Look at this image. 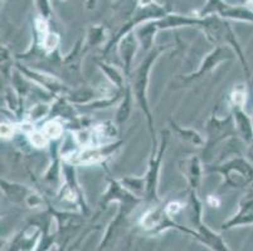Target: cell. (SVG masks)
I'll return each instance as SVG.
<instances>
[{
	"instance_id": "cell-1",
	"label": "cell",
	"mask_w": 253,
	"mask_h": 251,
	"mask_svg": "<svg viewBox=\"0 0 253 251\" xmlns=\"http://www.w3.org/2000/svg\"><path fill=\"white\" fill-rule=\"evenodd\" d=\"M206 19V23L202 28H203L204 33H206L207 38L211 41V43H215L218 45H231L234 49L236 54L238 55L239 61L243 66V71H245V74L247 77V80L250 82L251 79V72L250 67H248L247 61L245 58V54L242 52V48L239 45L238 40L236 38V34L232 31L231 25L227 22V19H223L217 14H211V15H207V17H202Z\"/></svg>"
},
{
	"instance_id": "cell-2",
	"label": "cell",
	"mask_w": 253,
	"mask_h": 251,
	"mask_svg": "<svg viewBox=\"0 0 253 251\" xmlns=\"http://www.w3.org/2000/svg\"><path fill=\"white\" fill-rule=\"evenodd\" d=\"M164 47H158L154 50H151L148 54V57L142 61V63L140 64L139 68L134 72V77H132V93L134 97L136 98L137 103L140 105L141 109L144 110L146 119H148L149 130L151 132V137H153L154 146H155V137H154V128H153V116H151V112L149 109L148 105V97H146V91H148V83H149V73H150V69L153 67L154 62L158 59V57L162 54V52H164Z\"/></svg>"
},
{
	"instance_id": "cell-3",
	"label": "cell",
	"mask_w": 253,
	"mask_h": 251,
	"mask_svg": "<svg viewBox=\"0 0 253 251\" xmlns=\"http://www.w3.org/2000/svg\"><path fill=\"white\" fill-rule=\"evenodd\" d=\"M140 226L144 230H146V231L150 232H162L168 229H176L179 231L184 232L186 235H190V236H193V238L201 241V235H199V232L175 224L171 220V216L167 213L165 207L156 206L154 209H150V210L146 211L142 215V217L140 218Z\"/></svg>"
},
{
	"instance_id": "cell-4",
	"label": "cell",
	"mask_w": 253,
	"mask_h": 251,
	"mask_svg": "<svg viewBox=\"0 0 253 251\" xmlns=\"http://www.w3.org/2000/svg\"><path fill=\"white\" fill-rule=\"evenodd\" d=\"M213 171L220 172L224 176L225 185L232 187H246L253 182V166L246 158H232L219 167H214Z\"/></svg>"
},
{
	"instance_id": "cell-5",
	"label": "cell",
	"mask_w": 253,
	"mask_h": 251,
	"mask_svg": "<svg viewBox=\"0 0 253 251\" xmlns=\"http://www.w3.org/2000/svg\"><path fill=\"white\" fill-rule=\"evenodd\" d=\"M170 13L169 6H163L158 3H151L148 4V5H139V9H137L136 13L134 14V17L131 18L123 28H121V31L117 33V36L112 39L111 41L109 43V45L106 47L105 49V54L114 47V43H117L120 39L123 38L124 36L128 33V32L134 31L135 28L139 27L140 24L142 23L148 22V20H153V19H159V18L165 17L167 14Z\"/></svg>"
},
{
	"instance_id": "cell-6",
	"label": "cell",
	"mask_w": 253,
	"mask_h": 251,
	"mask_svg": "<svg viewBox=\"0 0 253 251\" xmlns=\"http://www.w3.org/2000/svg\"><path fill=\"white\" fill-rule=\"evenodd\" d=\"M120 144H121V142H115V143L105 144V146L84 147L81 151L63 156V160L75 166L98 165V163L103 162L107 157H110L112 152L119 148Z\"/></svg>"
},
{
	"instance_id": "cell-7",
	"label": "cell",
	"mask_w": 253,
	"mask_h": 251,
	"mask_svg": "<svg viewBox=\"0 0 253 251\" xmlns=\"http://www.w3.org/2000/svg\"><path fill=\"white\" fill-rule=\"evenodd\" d=\"M168 141H169V133L165 131L163 132L162 144L158 148V151H154L151 155L150 162H149V169L145 176V182H146V191H145V199L150 202H158V179L159 171H160V163H162L163 156L167 149Z\"/></svg>"
},
{
	"instance_id": "cell-8",
	"label": "cell",
	"mask_w": 253,
	"mask_h": 251,
	"mask_svg": "<svg viewBox=\"0 0 253 251\" xmlns=\"http://www.w3.org/2000/svg\"><path fill=\"white\" fill-rule=\"evenodd\" d=\"M211 14H217L223 19L253 23V10H251L245 5H229V4L225 3L224 0H208L207 5L201 11V17H207Z\"/></svg>"
},
{
	"instance_id": "cell-9",
	"label": "cell",
	"mask_w": 253,
	"mask_h": 251,
	"mask_svg": "<svg viewBox=\"0 0 253 251\" xmlns=\"http://www.w3.org/2000/svg\"><path fill=\"white\" fill-rule=\"evenodd\" d=\"M253 224V193H248L239 204V210L232 218L222 225V230Z\"/></svg>"
},
{
	"instance_id": "cell-10",
	"label": "cell",
	"mask_w": 253,
	"mask_h": 251,
	"mask_svg": "<svg viewBox=\"0 0 253 251\" xmlns=\"http://www.w3.org/2000/svg\"><path fill=\"white\" fill-rule=\"evenodd\" d=\"M139 44L140 41L134 31L128 32L126 36H124L119 40V53L124 63V73H125V75H130L131 63H132V59L136 54L137 45Z\"/></svg>"
},
{
	"instance_id": "cell-11",
	"label": "cell",
	"mask_w": 253,
	"mask_h": 251,
	"mask_svg": "<svg viewBox=\"0 0 253 251\" xmlns=\"http://www.w3.org/2000/svg\"><path fill=\"white\" fill-rule=\"evenodd\" d=\"M234 54H236L234 49H229V48L227 47V44L217 45V48H215L213 52L209 53V54L207 55V58L204 59V62L202 63L201 68L198 69V72L193 73L190 79L202 77V75L206 74L207 72H209V71H211V69L214 68L218 63H220V62L223 61H227V59H231Z\"/></svg>"
},
{
	"instance_id": "cell-12",
	"label": "cell",
	"mask_w": 253,
	"mask_h": 251,
	"mask_svg": "<svg viewBox=\"0 0 253 251\" xmlns=\"http://www.w3.org/2000/svg\"><path fill=\"white\" fill-rule=\"evenodd\" d=\"M206 19L202 17L194 18L188 17V15H180V14H167L165 17L156 19V25L159 31L162 29H171V28H180V27H203Z\"/></svg>"
},
{
	"instance_id": "cell-13",
	"label": "cell",
	"mask_w": 253,
	"mask_h": 251,
	"mask_svg": "<svg viewBox=\"0 0 253 251\" xmlns=\"http://www.w3.org/2000/svg\"><path fill=\"white\" fill-rule=\"evenodd\" d=\"M232 117L238 135L251 146L253 143V119H251L241 107H232Z\"/></svg>"
},
{
	"instance_id": "cell-14",
	"label": "cell",
	"mask_w": 253,
	"mask_h": 251,
	"mask_svg": "<svg viewBox=\"0 0 253 251\" xmlns=\"http://www.w3.org/2000/svg\"><path fill=\"white\" fill-rule=\"evenodd\" d=\"M18 69H19L20 72L24 73L27 77L31 78L34 83L39 84L41 87H44L45 89H48L52 93H58L63 88V84H62L61 80L58 78L53 77V75L44 74V73L41 72H34V71H31V69L25 68V67H22L20 64H18Z\"/></svg>"
},
{
	"instance_id": "cell-15",
	"label": "cell",
	"mask_w": 253,
	"mask_h": 251,
	"mask_svg": "<svg viewBox=\"0 0 253 251\" xmlns=\"http://www.w3.org/2000/svg\"><path fill=\"white\" fill-rule=\"evenodd\" d=\"M180 167L184 176H185V179H188V182H189L190 188H192V190H195L202 181L201 160L193 156V157H189L186 158V160L181 161Z\"/></svg>"
},
{
	"instance_id": "cell-16",
	"label": "cell",
	"mask_w": 253,
	"mask_h": 251,
	"mask_svg": "<svg viewBox=\"0 0 253 251\" xmlns=\"http://www.w3.org/2000/svg\"><path fill=\"white\" fill-rule=\"evenodd\" d=\"M1 188L5 191V193L9 196V199L14 202L27 201L33 191L25 187L24 185H17V183H9L5 179H1Z\"/></svg>"
},
{
	"instance_id": "cell-17",
	"label": "cell",
	"mask_w": 253,
	"mask_h": 251,
	"mask_svg": "<svg viewBox=\"0 0 253 251\" xmlns=\"http://www.w3.org/2000/svg\"><path fill=\"white\" fill-rule=\"evenodd\" d=\"M106 34H107V29L103 25H93V27L89 28L87 41L86 44H84V48L82 49V52L86 53L92 47H96V45L101 44L105 40Z\"/></svg>"
},
{
	"instance_id": "cell-18",
	"label": "cell",
	"mask_w": 253,
	"mask_h": 251,
	"mask_svg": "<svg viewBox=\"0 0 253 251\" xmlns=\"http://www.w3.org/2000/svg\"><path fill=\"white\" fill-rule=\"evenodd\" d=\"M172 130L175 131L176 135L183 140V141L188 142V143L193 144V146L197 147H203L204 146V140L201 137V135L194 130H190V128H181L179 127L178 124L172 123Z\"/></svg>"
},
{
	"instance_id": "cell-19",
	"label": "cell",
	"mask_w": 253,
	"mask_h": 251,
	"mask_svg": "<svg viewBox=\"0 0 253 251\" xmlns=\"http://www.w3.org/2000/svg\"><path fill=\"white\" fill-rule=\"evenodd\" d=\"M97 64L101 68V71L106 74V77L109 78L110 82H111L117 89H120V91H124V89H125L124 88V75L123 73L120 72L119 69L114 68V67H111L110 64L103 63V62H97Z\"/></svg>"
},
{
	"instance_id": "cell-20",
	"label": "cell",
	"mask_w": 253,
	"mask_h": 251,
	"mask_svg": "<svg viewBox=\"0 0 253 251\" xmlns=\"http://www.w3.org/2000/svg\"><path fill=\"white\" fill-rule=\"evenodd\" d=\"M121 183L124 187L127 188L130 192H132L136 196L141 197L146 191V182H145V177H140V179H135V177H126V179H121Z\"/></svg>"
},
{
	"instance_id": "cell-21",
	"label": "cell",
	"mask_w": 253,
	"mask_h": 251,
	"mask_svg": "<svg viewBox=\"0 0 253 251\" xmlns=\"http://www.w3.org/2000/svg\"><path fill=\"white\" fill-rule=\"evenodd\" d=\"M132 89H131V86H126L125 89V96H124V102L120 106L119 110H117L116 114V121L119 123H123L126 119L128 118L131 113V97H132Z\"/></svg>"
},
{
	"instance_id": "cell-22",
	"label": "cell",
	"mask_w": 253,
	"mask_h": 251,
	"mask_svg": "<svg viewBox=\"0 0 253 251\" xmlns=\"http://www.w3.org/2000/svg\"><path fill=\"white\" fill-rule=\"evenodd\" d=\"M43 132L49 138V141H57L63 135V126L57 119H50L44 124Z\"/></svg>"
},
{
	"instance_id": "cell-23",
	"label": "cell",
	"mask_w": 253,
	"mask_h": 251,
	"mask_svg": "<svg viewBox=\"0 0 253 251\" xmlns=\"http://www.w3.org/2000/svg\"><path fill=\"white\" fill-rule=\"evenodd\" d=\"M58 44H59L58 34L54 33V32H49V33L44 36V39L41 41V44L39 45L42 47V49L44 50L47 54H49V53H53L57 49Z\"/></svg>"
},
{
	"instance_id": "cell-24",
	"label": "cell",
	"mask_w": 253,
	"mask_h": 251,
	"mask_svg": "<svg viewBox=\"0 0 253 251\" xmlns=\"http://www.w3.org/2000/svg\"><path fill=\"white\" fill-rule=\"evenodd\" d=\"M27 136H28L32 146H34L36 148H43V147L47 146L48 142H49V138L45 136V133L43 132V130L42 131L33 130L29 135Z\"/></svg>"
},
{
	"instance_id": "cell-25",
	"label": "cell",
	"mask_w": 253,
	"mask_h": 251,
	"mask_svg": "<svg viewBox=\"0 0 253 251\" xmlns=\"http://www.w3.org/2000/svg\"><path fill=\"white\" fill-rule=\"evenodd\" d=\"M6 102H8L9 108H10L15 114H17L18 118L22 117V102H20V98L18 97V94L14 93V91L8 89L6 91Z\"/></svg>"
},
{
	"instance_id": "cell-26",
	"label": "cell",
	"mask_w": 253,
	"mask_h": 251,
	"mask_svg": "<svg viewBox=\"0 0 253 251\" xmlns=\"http://www.w3.org/2000/svg\"><path fill=\"white\" fill-rule=\"evenodd\" d=\"M247 96H246V89L243 87H238L231 93V103L232 107H241L246 105Z\"/></svg>"
},
{
	"instance_id": "cell-27",
	"label": "cell",
	"mask_w": 253,
	"mask_h": 251,
	"mask_svg": "<svg viewBox=\"0 0 253 251\" xmlns=\"http://www.w3.org/2000/svg\"><path fill=\"white\" fill-rule=\"evenodd\" d=\"M48 113H49V106L41 103V105H37L36 107H33V109L31 110V113L27 116V118L25 119L36 122V121H39L41 118H43V117L47 116Z\"/></svg>"
},
{
	"instance_id": "cell-28",
	"label": "cell",
	"mask_w": 253,
	"mask_h": 251,
	"mask_svg": "<svg viewBox=\"0 0 253 251\" xmlns=\"http://www.w3.org/2000/svg\"><path fill=\"white\" fill-rule=\"evenodd\" d=\"M36 6L38 9L39 15L49 19L52 17V6L49 0H36Z\"/></svg>"
},
{
	"instance_id": "cell-29",
	"label": "cell",
	"mask_w": 253,
	"mask_h": 251,
	"mask_svg": "<svg viewBox=\"0 0 253 251\" xmlns=\"http://www.w3.org/2000/svg\"><path fill=\"white\" fill-rule=\"evenodd\" d=\"M15 126L11 123H6V122H1V126H0V132H1V138L3 140H10L14 135Z\"/></svg>"
},
{
	"instance_id": "cell-30",
	"label": "cell",
	"mask_w": 253,
	"mask_h": 251,
	"mask_svg": "<svg viewBox=\"0 0 253 251\" xmlns=\"http://www.w3.org/2000/svg\"><path fill=\"white\" fill-rule=\"evenodd\" d=\"M183 209H184L183 204H180V202H178V201H171V202H169L167 206H165V210H167V213L169 214L170 216L176 215V214L180 213Z\"/></svg>"
},
{
	"instance_id": "cell-31",
	"label": "cell",
	"mask_w": 253,
	"mask_h": 251,
	"mask_svg": "<svg viewBox=\"0 0 253 251\" xmlns=\"http://www.w3.org/2000/svg\"><path fill=\"white\" fill-rule=\"evenodd\" d=\"M96 4H97V0H86V5L87 9H95L96 8Z\"/></svg>"
},
{
	"instance_id": "cell-32",
	"label": "cell",
	"mask_w": 253,
	"mask_h": 251,
	"mask_svg": "<svg viewBox=\"0 0 253 251\" xmlns=\"http://www.w3.org/2000/svg\"><path fill=\"white\" fill-rule=\"evenodd\" d=\"M208 202H209V204H211L213 207H214V206H215V207L219 206V201H218V200L215 199V197H214V199H213V196H209V197H208Z\"/></svg>"
},
{
	"instance_id": "cell-33",
	"label": "cell",
	"mask_w": 253,
	"mask_h": 251,
	"mask_svg": "<svg viewBox=\"0 0 253 251\" xmlns=\"http://www.w3.org/2000/svg\"><path fill=\"white\" fill-rule=\"evenodd\" d=\"M245 6H247L248 9L253 10V0H246V1H245Z\"/></svg>"
},
{
	"instance_id": "cell-34",
	"label": "cell",
	"mask_w": 253,
	"mask_h": 251,
	"mask_svg": "<svg viewBox=\"0 0 253 251\" xmlns=\"http://www.w3.org/2000/svg\"><path fill=\"white\" fill-rule=\"evenodd\" d=\"M110 1H115V0H110Z\"/></svg>"
}]
</instances>
